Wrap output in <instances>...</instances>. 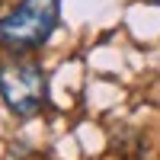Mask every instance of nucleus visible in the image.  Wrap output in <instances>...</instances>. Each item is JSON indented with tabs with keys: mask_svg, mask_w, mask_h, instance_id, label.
<instances>
[{
	"mask_svg": "<svg viewBox=\"0 0 160 160\" xmlns=\"http://www.w3.org/2000/svg\"><path fill=\"white\" fill-rule=\"evenodd\" d=\"M58 0H19L13 10L0 13V45L13 55L42 48L58 26Z\"/></svg>",
	"mask_w": 160,
	"mask_h": 160,
	"instance_id": "1",
	"label": "nucleus"
},
{
	"mask_svg": "<svg viewBox=\"0 0 160 160\" xmlns=\"http://www.w3.org/2000/svg\"><path fill=\"white\" fill-rule=\"evenodd\" d=\"M0 96L19 118H32L48 106V77L38 61L10 58L0 64Z\"/></svg>",
	"mask_w": 160,
	"mask_h": 160,
	"instance_id": "2",
	"label": "nucleus"
}]
</instances>
